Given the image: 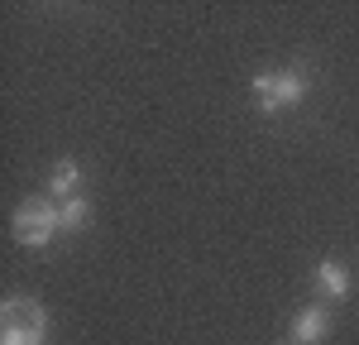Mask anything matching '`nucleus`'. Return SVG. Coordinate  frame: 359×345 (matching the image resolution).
<instances>
[{"label": "nucleus", "instance_id": "obj_1", "mask_svg": "<svg viewBox=\"0 0 359 345\" xmlns=\"http://www.w3.org/2000/svg\"><path fill=\"white\" fill-rule=\"evenodd\" d=\"M0 345H43L48 336V307L34 297H5L0 307Z\"/></svg>", "mask_w": 359, "mask_h": 345}, {"label": "nucleus", "instance_id": "obj_2", "mask_svg": "<svg viewBox=\"0 0 359 345\" xmlns=\"http://www.w3.org/2000/svg\"><path fill=\"white\" fill-rule=\"evenodd\" d=\"M57 230H62V221H57V206L48 197H25L20 211H15V221H10V235L20 245H29V250H43Z\"/></svg>", "mask_w": 359, "mask_h": 345}, {"label": "nucleus", "instance_id": "obj_3", "mask_svg": "<svg viewBox=\"0 0 359 345\" xmlns=\"http://www.w3.org/2000/svg\"><path fill=\"white\" fill-rule=\"evenodd\" d=\"M254 96H259V111H292L306 96V72L302 67H283V72H259L254 77Z\"/></svg>", "mask_w": 359, "mask_h": 345}, {"label": "nucleus", "instance_id": "obj_4", "mask_svg": "<svg viewBox=\"0 0 359 345\" xmlns=\"http://www.w3.org/2000/svg\"><path fill=\"white\" fill-rule=\"evenodd\" d=\"M326 331H331V312H326L321 302H316V307H302L297 321H292V341L297 345H316Z\"/></svg>", "mask_w": 359, "mask_h": 345}, {"label": "nucleus", "instance_id": "obj_5", "mask_svg": "<svg viewBox=\"0 0 359 345\" xmlns=\"http://www.w3.org/2000/svg\"><path fill=\"white\" fill-rule=\"evenodd\" d=\"M316 283H321V292H331V297H350V269L340 259H321L316 264Z\"/></svg>", "mask_w": 359, "mask_h": 345}, {"label": "nucleus", "instance_id": "obj_6", "mask_svg": "<svg viewBox=\"0 0 359 345\" xmlns=\"http://www.w3.org/2000/svg\"><path fill=\"white\" fill-rule=\"evenodd\" d=\"M77 182H82V168H77L72 158H57V163H53V197L72 201V197H77Z\"/></svg>", "mask_w": 359, "mask_h": 345}, {"label": "nucleus", "instance_id": "obj_7", "mask_svg": "<svg viewBox=\"0 0 359 345\" xmlns=\"http://www.w3.org/2000/svg\"><path fill=\"white\" fill-rule=\"evenodd\" d=\"M57 221H62V235H72V230H86V221H91V206H86V197H72L57 206Z\"/></svg>", "mask_w": 359, "mask_h": 345}, {"label": "nucleus", "instance_id": "obj_8", "mask_svg": "<svg viewBox=\"0 0 359 345\" xmlns=\"http://www.w3.org/2000/svg\"><path fill=\"white\" fill-rule=\"evenodd\" d=\"M287 345H297V341H287Z\"/></svg>", "mask_w": 359, "mask_h": 345}]
</instances>
